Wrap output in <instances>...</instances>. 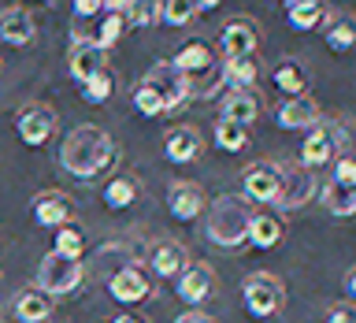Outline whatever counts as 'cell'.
Segmentation results:
<instances>
[{
  "instance_id": "cell-20",
  "label": "cell",
  "mask_w": 356,
  "mask_h": 323,
  "mask_svg": "<svg viewBox=\"0 0 356 323\" xmlns=\"http://www.w3.org/2000/svg\"><path fill=\"white\" fill-rule=\"evenodd\" d=\"M256 116H260V100H256L252 89H230V93L222 97V116L219 119L249 127V123H256Z\"/></svg>"
},
{
  "instance_id": "cell-45",
  "label": "cell",
  "mask_w": 356,
  "mask_h": 323,
  "mask_svg": "<svg viewBox=\"0 0 356 323\" xmlns=\"http://www.w3.org/2000/svg\"><path fill=\"white\" fill-rule=\"evenodd\" d=\"M111 323H145V320H138V316H115Z\"/></svg>"
},
{
  "instance_id": "cell-38",
  "label": "cell",
  "mask_w": 356,
  "mask_h": 323,
  "mask_svg": "<svg viewBox=\"0 0 356 323\" xmlns=\"http://www.w3.org/2000/svg\"><path fill=\"white\" fill-rule=\"evenodd\" d=\"M327 323H356V305H334L327 312Z\"/></svg>"
},
{
  "instance_id": "cell-41",
  "label": "cell",
  "mask_w": 356,
  "mask_h": 323,
  "mask_svg": "<svg viewBox=\"0 0 356 323\" xmlns=\"http://www.w3.org/2000/svg\"><path fill=\"white\" fill-rule=\"evenodd\" d=\"M15 8H22V11H41V8H52V0H15Z\"/></svg>"
},
{
  "instance_id": "cell-16",
  "label": "cell",
  "mask_w": 356,
  "mask_h": 323,
  "mask_svg": "<svg viewBox=\"0 0 356 323\" xmlns=\"http://www.w3.org/2000/svg\"><path fill=\"white\" fill-rule=\"evenodd\" d=\"M38 38V22H33L30 11L22 8H4L0 11V41L11 45V49H22Z\"/></svg>"
},
{
  "instance_id": "cell-40",
  "label": "cell",
  "mask_w": 356,
  "mask_h": 323,
  "mask_svg": "<svg viewBox=\"0 0 356 323\" xmlns=\"http://www.w3.org/2000/svg\"><path fill=\"white\" fill-rule=\"evenodd\" d=\"M100 4H104V15H127L134 0H100Z\"/></svg>"
},
{
  "instance_id": "cell-22",
  "label": "cell",
  "mask_w": 356,
  "mask_h": 323,
  "mask_svg": "<svg viewBox=\"0 0 356 323\" xmlns=\"http://www.w3.org/2000/svg\"><path fill=\"white\" fill-rule=\"evenodd\" d=\"M186 264H189V253H186V245H178V242H160L149 256V267L156 275H167V278H178Z\"/></svg>"
},
{
  "instance_id": "cell-35",
  "label": "cell",
  "mask_w": 356,
  "mask_h": 323,
  "mask_svg": "<svg viewBox=\"0 0 356 323\" xmlns=\"http://www.w3.org/2000/svg\"><path fill=\"white\" fill-rule=\"evenodd\" d=\"M122 30H127V19H122V15H104V19H100V30H97V38H93V41L108 52L111 45H119Z\"/></svg>"
},
{
  "instance_id": "cell-4",
  "label": "cell",
  "mask_w": 356,
  "mask_h": 323,
  "mask_svg": "<svg viewBox=\"0 0 356 323\" xmlns=\"http://www.w3.org/2000/svg\"><path fill=\"white\" fill-rule=\"evenodd\" d=\"M241 301H245V308H249V316L267 320V316H278V312H282L286 290H282V283H278L275 275L252 271V275L241 283Z\"/></svg>"
},
{
  "instance_id": "cell-1",
  "label": "cell",
  "mask_w": 356,
  "mask_h": 323,
  "mask_svg": "<svg viewBox=\"0 0 356 323\" xmlns=\"http://www.w3.org/2000/svg\"><path fill=\"white\" fill-rule=\"evenodd\" d=\"M115 160V141L100 127H74L60 145V164L74 178H97Z\"/></svg>"
},
{
  "instance_id": "cell-7",
  "label": "cell",
  "mask_w": 356,
  "mask_h": 323,
  "mask_svg": "<svg viewBox=\"0 0 356 323\" xmlns=\"http://www.w3.org/2000/svg\"><path fill=\"white\" fill-rule=\"evenodd\" d=\"M30 216H33L38 227L60 230V227H67V223H74L78 205L67 194H60V189H41V194L30 200Z\"/></svg>"
},
{
  "instance_id": "cell-25",
  "label": "cell",
  "mask_w": 356,
  "mask_h": 323,
  "mask_svg": "<svg viewBox=\"0 0 356 323\" xmlns=\"http://www.w3.org/2000/svg\"><path fill=\"white\" fill-rule=\"evenodd\" d=\"M49 316H52V297L41 294L38 286L22 290V294L15 297V320H22V323H44Z\"/></svg>"
},
{
  "instance_id": "cell-36",
  "label": "cell",
  "mask_w": 356,
  "mask_h": 323,
  "mask_svg": "<svg viewBox=\"0 0 356 323\" xmlns=\"http://www.w3.org/2000/svg\"><path fill=\"white\" fill-rule=\"evenodd\" d=\"M134 108H138L141 116H163V100L149 82H141L138 89H134Z\"/></svg>"
},
{
  "instance_id": "cell-19",
  "label": "cell",
  "mask_w": 356,
  "mask_h": 323,
  "mask_svg": "<svg viewBox=\"0 0 356 323\" xmlns=\"http://www.w3.org/2000/svg\"><path fill=\"white\" fill-rule=\"evenodd\" d=\"M323 41L330 52H353L356 49V15L349 11H334L323 19Z\"/></svg>"
},
{
  "instance_id": "cell-12",
  "label": "cell",
  "mask_w": 356,
  "mask_h": 323,
  "mask_svg": "<svg viewBox=\"0 0 356 323\" xmlns=\"http://www.w3.org/2000/svg\"><path fill=\"white\" fill-rule=\"evenodd\" d=\"M67 67H71V78L78 86H86L93 74H100L108 67V52L100 49L97 41H74L71 56H67Z\"/></svg>"
},
{
  "instance_id": "cell-47",
  "label": "cell",
  "mask_w": 356,
  "mask_h": 323,
  "mask_svg": "<svg viewBox=\"0 0 356 323\" xmlns=\"http://www.w3.org/2000/svg\"><path fill=\"white\" fill-rule=\"evenodd\" d=\"M0 278H4V271H0Z\"/></svg>"
},
{
  "instance_id": "cell-8",
  "label": "cell",
  "mask_w": 356,
  "mask_h": 323,
  "mask_svg": "<svg viewBox=\"0 0 356 323\" xmlns=\"http://www.w3.org/2000/svg\"><path fill=\"white\" fill-rule=\"evenodd\" d=\"M15 134L26 145H44L56 134V111L49 104H41V100H30V104H22L19 108V116H15Z\"/></svg>"
},
{
  "instance_id": "cell-37",
  "label": "cell",
  "mask_w": 356,
  "mask_h": 323,
  "mask_svg": "<svg viewBox=\"0 0 356 323\" xmlns=\"http://www.w3.org/2000/svg\"><path fill=\"white\" fill-rule=\"evenodd\" d=\"M334 182H356V156H334Z\"/></svg>"
},
{
  "instance_id": "cell-34",
  "label": "cell",
  "mask_w": 356,
  "mask_h": 323,
  "mask_svg": "<svg viewBox=\"0 0 356 323\" xmlns=\"http://www.w3.org/2000/svg\"><path fill=\"white\" fill-rule=\"evenodd\" d=\"M122 19L130 26H152V22H160V0H134Z\"/></svg>"
},
{
  "instance_id": "cell-15",
  "label": "cell",
  "mask_w": 356,
  "mask_h": 323,
  "mask_svg": "<svg viewBox=\"0 0 356 323\" xmlns=\"http://www.w3.org/2000/svg\"><path fill=\"white\" fill-rule=\"evenodd\" d=\"M108 294L119 301V305H138V301L149 297V275L141 267H119L115 275L108 278Z\"/></svg>"
},
{
  "instance_id": "cell-33",
  "label": "cell",
  "mask_w": 356,
  "mask_h": 323,
  "mask_svg": "<svg viewBox=\"0 0 356 323\" xmlns=\"http://www.w3.org/2000/svg\"><path fill=\"white\" fill-rule=\"evenodd\" d=\"M111 89H115V78H111V71L104 67V71L93 74V78L82 86V97L89 100V104H104V100L111 97Z\"/></svg>"
},
{
  "instance_id": "cell-13",
  "label": "cell",
  "mask_w": 356,
  "mask_h": 323,
  "mask_svg": "<svg viewBox=\"0 0 356 323\" xmlns=\"http://www.w3.org/2000/svg\"><path fill=\"white\" fill-rule=\"evenodd\" d=\"M275 123L282 130H312L319 123V104L312 97H282L275 108Z\"/></svg>"
},
{
  "instance_id": "cell-24",
  "label": "cell",
  "mask_w": 356,
  "mask_h": 323,
  "mask_svg": "<svg viewBox=\"0 0 356 323\" xmlns=\"http://www.w3.org/2000/svg\"><path fill=\"white\" fill-rule=\"evenodd\" d=\"M319 200H323V208H327L330 216H338V219L356 216V182H334L330 178V182L323 186Z\"/></svg>"
},
{
  "instance_id": "cell-32",
  "label": "cell",
  "mask_w": 356,
  "mask_h": 323,
  "mask_svg": "<svg viewBox=\"0 0 356 323\" xmlns=\"http://www.w3.org/2000/svg\"><path fill=\"white\" fill-rule=\"evenodd\" d=\"M52 253H60V256H74V260H82V253H86V234H82V227L67 223V227L56 230V249H52Z\"/></svg>"
},
{
  "instance_id": "cell-10",
  "label": "cell",
  "mask_w": 356,
  "mask_h": 323,
  "mask_svg": "<svg viewBox=\"0 0 356 323\" xmlns=\"http://www.w3.org/2000/svg\"><path fill=\"white\" fill-rule=\"evenodd\" d=\"M256 45H260V26L252 19H230L227 26L219 30V52L227 60H238V56H252Z\"/></svg>"
},
{
  "instance_id": "cell-29",
  "label": "cell",
  "mask_w": 356,
  "mask_h": 323,
  "mask_svg": "<svg viewBox=\"0 0 356 323\" xmlns=\"http://www.w3.org/2000/svg\"><path fill=\"white\" fill-rule=\"evenodd\" d=\"M175 67H178L186 78L208 71V67H211V49H208V45H200V41H189V45H182V49H178Z\"/></svg>"
},
{
  "instance_id": "cell-2",
  "label": "cell",
  "mask_w": 356,
  "mask_h": 323,
  "mask_svg": "<svg viewBox=\"0 0 356 323\" xmlns=\"http://www.w3.org/2000/svg\"><path fill=\"white\" fill-rule=\"evenodd\" d=\"M249 223H252L249 200L227 194V197L211 200L204 234H208L211 245H219V249H241V245L249 242Z\"/></svg>"
},
{
  "instance_id": "cell-46",
  "label": "cell",
  "mask_w": 356,
  "mask_h": 323,
  "mask_svg": "<svg viewBox=\"0 0 356 323\" xmlns=\"http://www.w3.org/2000/svg\"><path fill=\"white\" fill-rule=\"evenodd\" d=\"M0 323H8V320H4V312H0Z\"/></svg>"
},
{
  "instance_id": "cell-39",
  "label": "cell",
  "mask_w": 356,
  "mask_h": 323,
  "mask_svg": "<svg viewBox=\"0 0 356 323\" xmlns=\"http://www.w3.org/2000/svg\"><path fill=\"white\" fill-rule=\"evenodd\" d=\"M97 11H104V4H100V0H74V15H78V19H93Z\"/></svg>"
},
{
  "instance_id": "cell-31",
  "label": "cell",
  "mask_w": 356,
  "mask_h": 323,
  "mask_svg": "<svg viewBox=\"0 0 356 323\" xmlns=\"http://www.w3.org/2000/svg\"><path fill=\"white\" fill-rule=\"evenodd\" d=\"M197 15V0H160V22L167 26H186V22H193Z\"/></svg>"
},
{
  "instance_id": "cell-5",
  "label": "cell",
  "mask_w": 356,
  "mask_h": 323,
  "mask_svg": "<svg viewBox=\"0 0 356 323\" xmlns=\"http://www.w3.org/2000/svg\"><path fill=\"white\" fill-rule=\"evenodd\" d=\"M141 82H149L156 93H160V100H163V116L167 111H178L189 100V93H193V82L178 71L175 67V60H156L149 71H145V78Z\"/></svg>"
},
{
  "instance_id": "cell-3",
  "label": "cell",
  "mask_w": 356,
  "mask_h": 323,
  "mask_svg": "<svg viewBox=\"0 0 356 323\" xmlns=\"http://www.w3.org/2000/svg\"><path fill=\"white\" fill-rule=\"evenodd\" d=\"M82 275H86L82 260L49 253V256H41V264H38V290L49 297H63V294H71V290L82 286Z\"/></svg>"
},
{
  "instance_id": "cell-23",
  "label": "cell",
  "mask_w": 356,
  "mask_h": 323,
  "mask_svg": "<svg viewBox=\"0 0 356 323\" xmlns=\"http://www.w3.org/2000/svg\"><path fill=\"white\" fill-rule=\"evenodd\" d=\"M286 22L300 33L323 26V19H327V8H323V0H286Z\"/></svg>"
},
{
  "instance_id": "cell-14",
  "label": "cell",
  "mask_w": 356,
  "mask_h": 323,
  "mask_svg": "<svg viewBox=\"0 0 356 323\" xmlns=\"http://www.w3.org/2000/svg\"><path fill=\"white\" fill-rule=\"evenodd\" d=\"M167 208L178 223H193L204 212V189L197 182H171L167 189Z\"/></svg>"
},
{
  "instance_id": "cell-9",
  "label": "cell",
  "mask_w": 356,
  "mask_h": 323,
  "mask_svg": "<svg viewBox=\"0 0 356 323\" xmlns=\"http://www.w3.org/2000/svg\"><path fill=\"white\" fill-rule=\"evenodd\" d=\"M334 156H338V134H334V127H319L316 123L305 134V141H300V167L316 171V167L334 164Z\"/></svg>"
},
{
  "instance_id": "cell-44",
  "label": "cell",
  "mask_w": 356,
  "mask_h": 323,
  "mask_svg": "<svg viewBox=\"0 0 356 323\" xmlns=\"http://www.w3.org/2000/svg\"><path fill=\"white\" fill-rule=\"evenodd\" d=\"M222 0H197V11H211V8H219Z\"/></svg>"
},
{
  "instance_id": "cell-17",
  "label": "cell",
  "mask_w": 356,
  "mask_h": 323,
  "mask_svg": "<svg viewBox=\"0 0 356 323\" xmlns=\"http://www.w3.org/2000/svg\"><path fill=\"white\" fill-rule=\"evenodd\" d=\"M312 194H316V175L308 171V167H300V171H289L282 178V194H278V212H293V208H305Z\"/></svg>"
},
{
  "instance_id": "cell-27",
  "label": "cell",
  "mask_w": 356,
  "mask_h": 323,
  "mask_svg": "<svg viewBox=\"0 0 356 323\" xmlns=\"http://www.w3.org/2000/svg\"><path fill=\"white\" fill-rule=\"evenodd\" d=\"M282 219L278 216H256L252 212V223H249V242L256 245V249H275L278 242H282Z\"/></svg>"
},
{
  "instance_id": "cell-18",
  "label": "cell",
  "mask_w": 356,
  "mask_h": 323,
  "mask_svg": "<svg viewBox=\"0 0 356 323\" xmlns=\"http://www.w3.org/2000/svg\"><path fill=\"white\" fill-rule=\"evenodd\" d=\"M200 149H204V138H200L193 127H175V130H167V138H163V152L171 164H193L200 156Z\"/></svg>"
},
{
  "instance_id": "cell-21",
  "label": "cell",
  "mask_w": 356,
  "mask_h": 323,
  "mask_svg": "<svg viewBox=\"0 0 356 323\" xmlns=\"http://www.w3.org/2000/svg\"><path fill=\"white\" fill-rule=\"evenodd\" d=\"M271 82H275L278 93H286V97H305L308 93V71L300 60H278L275 71H271Z\"/></svg>"
},
{
  "instance_id": "cell-30",
  "label": "cell",
  "mask_w": 356,
  "mask_h": 323,
  "mask_svg": "<svg viewBox=\"0 0 356 323\" xmlns=\"http://www.w3.org/2000/svg\"><path fill=\"white\" fill-rule=\"evenodd\" d=\"M216 145H219L222 152H241V149H249V127H238V123L219 119V123H216Z\"/></svg>"
},
{
  "instance_id": "cell-26",
  "label": "cell",
  "mask_w": 356,
  "mask_h": 323,
  "mask_svg": "<svg viewBox=\"0 0 356 323\" xmlns=\"http://www.w3.org/2000/svg\"><path fill=\"white\" fill-rule=\"evenodd\" d=\"M138 197H141V186L134 175L108 178V186H104V205L108 208H130V205H138Z\"/></svg>"
},
{
  "instance_id": "cell-11",
  "label": "cell",
  "mask_w": 356,
  "mask_h": 323,
  "mask_svg": "<svg viewBox=\"0 0 356 323\" xmlns=\"http://www.w3.org/2000/svg\"><path fill=\"white\" fill-rule=\"evenodd\" d=\"M175 283H178V297H182L186 305H200V301H208L216 294V271L200 260H189Z\"/></svg>"
},
{
  "instance_id": "cell-28",
  "label": "cell",
  "mask_w": 356,
  "mask_h": 323,
  "mask_svg": "<svg viewBox=\"0 0 356 323\" xmlns=\"http://www.w3.org/2000/svg\"><path fill=\"white\" fill-rule=\"evenodd\" d=\"M256 78H260V63L252 56H238V60H227V67H222V82L230 89H252Z\"/></svg>"
},
{
  "instance_id": "cell-43",
  "label": "cell",
  "mask_w": 356,
  "mask_h": 323,
  "mask_svg": "<svg viewBox=\"0 0 356 323\" xmlns=\"http://www.w3.org/2000/svg\"><path fill=\"white\" fill-rule=\"evenodd\" d=\"M175 323H216V320H208L204 312H186V316H178Z\"/></svg>"
},
{
  "instance_id": "cell-6",
  "label": "cell",
  "mask_w": 356,
  "mask_h": 323,
  "mask_svg": "<svg viewBox=\"0 0 356 323\" xmlns=\"http://www.w3.org/2000/svg\"><path fill=\"white\" fill-rule=\"evenodd\" d=\"M282 178L286 171L278 164H267V160L249 164L241 171V194L245 200H256V205H275L278 194H282Z\"/></svg>"
},
{
  "instance_id": "cell-42",
  "label": "cell",
  "mask_w": 356,
  "mask_h": 323,
  "mask_svg": "<svg viewBox=\"0 0 356 323\" xmlns=\"http://www.w3.org/2000/svg\"><path fill=\"white\" fill-rule=\"evenodd\" d=\"M345 294H349V297L356 301V264L349 267V271H345Z\"/></svg>"
}]
</instances>
